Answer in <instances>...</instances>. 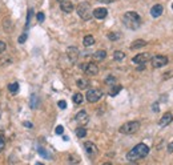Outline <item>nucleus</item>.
<instances>
[{
    "mask_svg": "<svg viewBox=\"0 0 173 165\" xmlns=\"http://www.w3.org/2000/svg\"><path fill=\"white\" fill-rule=\"evenodd\" d=\"M76 136L79 139H83V137H85L87 136V129L84 128V127H79L76 129Z\"/></svg>",
    "mask_w": 173,
    "mask_h": 165,
    "instance_id": "4be33fe9",
    "label": "nucleus"
},
{
    "mask_svg": "<svg viewBox=\"0 0 173 165\" xmlns=\"http://www.w3.org/2000/svg\"><path fill=\"white\" fill-rule=\"evenodd\" d=\"M173 76V71H170V72H166V73H164V76H163V79L164 80H166V79H169V77H172Z\"/></svg>",
    "mask_w": 173,
    "mask_h": 165,
    "instance_id": "e433bc0d",
    "label": "nucleus"
},
{
    "mask_svg": "<svg viewBox=\"0 0 173 165\" xmlns=\"http://www.w3.org/2000/svg\"><path fill=\"white\" fill-rule=\"evenodd\" d=\"M77 14L83 20H89L92 16V11H91V4L87 2H83L77 5Z\"/></svg>",
    "mask_w": 173,
    "mask_h": 165,
    "instance_id": "7ed1b4c3",
    "label": "nucleus"
},
{
    "mask_svg": "<svg viewBox=\"0 0 173 165\" xmlns=\"http://www.w3.org/2000/svg\"><path fill=\"white\" fill-rule=\"evenodd\" d=\"M144 69H145V64L138 65V68H137V71H144Z\"/></svg>",
    "mask_w": 173,
    "mask_h": 165,
    "instance_id": "a19ab883",
    "label": "nucleus"
},
{
    "mask_svg": "<svg viewBox=\"0 0 173 165\" xmlns=\"http://www.w3.org/2000/svg\"><path fill=\"white\" fill-rule=\"evenodd\" d=\"M101 96H103V93L100 92L99 89H88L85 97L88 100V103H97V101L101 99Z\"/></svg>",
    "mask_w": 173,
    "mask_h": 165,
    "instance_id": "423d86ee",
    "label": "nucleus"
},
{
    "mask_svg": "<svg viewBox=\"0 0 173 165\" xmlns=\"http://www.w3.org/2000/svg\"><path fill=\"white\" fill-rule=\"evenodd\" d=\"M72 100H73L75 104H83V100H84V97H83V95L79 92V93H75L73 96H72Z\"/></svg>",
    "mask_w": 173,
    "mask_h": 165,
    "instance_id": "aec40b11",
    "label": "nucleus"
},
{
    "mask_svg": "<svg viewBox=\"0 0 173 165\" xmlns=\"http://www.w3.org/2000/svg\"><path fill=\"white\" fill-rule=\"evenodd\" d=\"M79 55H80V52L76 47H68V49H67V56H68L71 63H76L79 60Z\"/></svg>",
    "mask_w": 173,
    "mask_h": 165,
    "instance_id": "9b49d317",
    "label": "nucleus"
},
{
    "mask_svg": "<svg viewBox=\"0 0 173 165\" xmlns=\"http://www.w3.org/2000/svg\"><path fill=\"white\" fill-rule=\"evenodd\" d=\"M107 15H108V9L107 8H104V7H100V8H96L92 12V16L93 18H96L99 20H103L107 18Z\"/></svg>",
    "mask_w": 173,
    "mask_h": 165,
    "instance_id": "f8f14e48",
    "label": "nucleus"
},
{
    "mask_svg": "<svg viewBox=\"0 0 173 165\" xmlns=\"http://www.w3.org/2000/svg\"><path fill=\"white\" fill-rule=\"evenodd\" d=\"M92 58L95 61H103V60H105V58H107V52H105L104 49H99L93 53Z\"/></svg>",
    "mask_w": 173,
    "mask_h": 165,
    "instance_id": "dca6fc26",
    "label": "nucleus"
},
{
    "mask_svg": "<svg viewBox=\"0 0 173 165\" xmlns=\"http://www.w3.org/2000/svg\"><path fill=\"white\" fill-rule=\"evenodd\" d=\"M172 121H173V115L170 112H166V113L163 115V117L160 118L159 125H160V127H166V125H169Z\"/></svg>",
    "mask_w": 173,
    "mask_h": 165,
    "instance_id": "ddd939ff",
    "label": "nucleus"
},
{
    "mask_svg": "<svg viewBox=\"0 0 173 165\" xmlns=\"http://www.w3.org/2000/svg\"><path fill=\"white\" fill-rule=\"evenodd\" d=\"M147 45V41L145 40H141V39H137V40H135L132 44H131V49H138V48H143Z\"/></svg>",
    "mask_w": 173,
    "mask_h": 165,
    "instance_id": "f3484780",
    "label": "nucleus"
},
{
    "mask_svg": "<svg viewBox=\"0 0 173 165\" xmlns=\"http://www.w3.org/2000/svg\"><path fill=\"white\" fill-rule=\"evenodd\" d=\"M172 8H173V4H172Z\"/></svg>",
    "mask_w": 173,
    "mask_h": 165,
    "instance_id": "49530a36",
    "label": "nucleus"
},
{
    "mask_svg": "<svg viewBox=\"0 0 173 165\" xmlns=\"http://www.w3.org/2000/svg\"><path fill=\"white\" fill-rule=\"evenodd\" d=\"M83 44H84V47H91V45L95 44V37L92 35H87L83 39Z\"/></svg>",
    "mask_w": 173,
    "mask_h": 165,
    "instance_id": "a211bd4d",
    "label": "nucleus"
},
{
    "mask_svg": "<svg viewBox=\"0 0 173 165\" xmlns=\"http://www.w3.org/2000/svg\"><path fill=\"white\" fill-rule=\"evenodd\" d=\"M37 152H39V155H41L44 158H51V156H49V153L44 149V148H41V146H39L37 148Z\"/></svg>",
    "mask_w": 173,
    "mask_h": 165,
    "instance_id": "393cba45",
    "label": "nucleus"
},
{
    "mask_svg": "<svg viewBox=\"0 0 173 165\" xmlns=\"http://www.w3.org/2000/svg\"><path fill=\"white\" fill-rule=\"evenodd\" d=\"M55 132H56V135H63L64 128L61 127V125H59V127H56V129H55Z\"/></svg>",
    "mask_w": 173,
    "mask_h": 165,
    "instance_id": "f704fd0d",
    "label": "nucleus"
},
{
    "mask_svg": "<svg viewBox=\"0 0 173 165\" xmlns=\"http://www.w3.org/2000/svg\"><path fill=\"white\" fill-rule=\"evenodd\" d=\"M75 120H76L77 124L80 125V127H85V125L88 124V121H89V116H88L87 111H80V112H77Z\"/></svg>",
    "mask_w": 173,
    "mask_h": 165,
    "instance_id": "6e6552de",
    "label": "nucleus"
},
{
    "mask_svg": "<svg viewBox=\"0 0 173 165\" xmlns=\"http://www.w3.org/2000/svg\"><path fill=\"white\" fill-rule=\"evenodd\" d=\"M138 128H140V123L138 121H129V123H125L122 127H120V133L122 135H133L136 133Z\"/></svg>",
    "mask_w": 173,
    "mask_h": 165,
    "instance_id": "20e7f679",
    "label": "nucleus"
},
{
    "mask_svg": "<svg viewBox=\"0 0 173 165\" xmlns=\"http://www.w3.org/2000/svg\"><path fill=\"white\" fill-rule=\"evenodd\" d=\"M164 12V7L161 4H154L152 8H150V15L152 18H160Z\"/></svg>",
    "mask_w": 173,
    "mask_h": 165,
    "instance_id": "2eb2a0df",
    "label": "nucleus"
},
{
    "mask_svg": "<svg viewBox=\"0 0 173 165\" xmlns=\"http://www.w3.org/2000/svg\"><path fill=\"white\" fill-rule=\"evenodd\" d=\"M103 165H112V164H109V162H105V164H103Z\"/></svg>",
    "mask_w": 173,
    "mask_h": 165,
    "instance_id": "c03bdc74",
    "label": "nucleus"
},
{
    "mask_svg": "<svg viewBox=\"0 0 173 165\" xmlns=\"http://www.w3.org/2000/svg\"><path fill=\"white\" fill-rule=\"evenodd\" d=\"M81 69L85 72V75L88 76H96L99 73V67L97 64H95V63H88L85 65H81Z\"/></svg>",
    "mask_w": 173,
    "mask_h": 165,
    "instance_id": "0eeeda50",
    "label": "nucleus"
},
{
    "mask_svg": "<svg viewBox=\"0 0 173 165\" xmlns=\"http://www.w3.org/2000/svg\"><path fill=\"white\" fill-rule=\"evenodd\" d=\"M30 107L32 108V109H35V108L37 107V96H36V95H32V96H31V103H30Z\"/></svg>",
    "mask_w": 173,
    "mask_h": 165,
    "instance_id": "a878e982",
    "label": "nucleus"
},
{
    "mask_svg": "<svg viewBox=\"0 0 173 165\" xmlns=\"http://www.w3.org/2000/svg\"><path fill=\"white\" fill-rule=\"evenodd\" d=\"M36 165H44V164H41V162H36Z\"/></svg>",
    "mask_w": 173,
    "mask_h": 165,
    "instance_id": "a18cd8bd",
    "label": "nucleus"
},
{
    "mask_svg": "<svg viewBox=\"0 0 173 165\" xmlns=\"http://www.w3.org/2000/svg\"><path fill=\"white\" fill-rule=\"evenodd\" d=\"M105 84H107V85H116V77L115 76H108L107 79H105Z\"/></svg>",
    "mask_w": 173,
    "mask_h": 165,
    "instance_id": "bb28decb",
    "label": "nucleus"
},
{
    "mask_svg": "<svg viewBox=\"0 0 173 165\" xmlns=\"http://www.w3.org/2000/svg\"><path fill=\"white\" fill-rule=\"evenodd\" d=\"M119 37H120V33H115V32L108 33V39H109V40H112V41L119 40Z\"/></svg>",
    "mask_w": 173,
    "mask_h": 165,
    "instance_id": "cd10ccee",
    "label": "nucleus"
},
{
    "mask_svg": "<svg viewBox=\"0 0 173 165\" xmlns=\"http://www.w3.org/2000/svg\"><path fill=\"white\" fill-rule=\"evenodd\" d=\"M68 161H69L71 164H77V162H79V161H80V158H79V157H77L76 155H71V156L68 157Z\"/></svg>",
    "mask_w": 173,
    "mask_h": 165,
    "instance_id": "c85d7f7f",
    "label": "nucleus"
},
{
    "mask_svg": "<svg viewBox=\"0 0 173 165\" xmlns=\"http://www.w3.org/2000/svg\"><path fill=\"white\" fill-rule=\"evenodd\" d=\"M121 89H122L121 85H119V84H117V85H113V88L111 89V92H109V96H116V95H119Z\"/></svg>",
    "mask_w": 173,
    "mask_h": 165,
    "instance_id": "b1692460",
    "label": "nucleus"
},
{
    "mask_svg": "<svg viewBox=\"0 0 173 165\" xmlns=\"http://www.w3.org/2000/svg\"><path fill=\"white\" fill-rule=\"evenodd\" d=\"M113 59L116 61H122L125 59V53L122 52V51H116V52L113 53Z\"/></svg>",
    "mask_w": 173,
    "mask_h": 165,
    "instance_id": "412c9836",
    "label": "nucleus"
},
{
    "mask_svg": "<svg viewBox=\"0 0 173 165\" xmlns=\"http://www.w3.org/2000/svg\"><path fill=\"white\" fill-rule=\"evenodd\" d=\"M8 91H9V92L12 93V95H16V93L19 92V84L16 83V81L8 84Z\"/></svg>",
    "mask_w": 173,
    "mask_h": 165,
    "instance_id": "6ab92c4d",
    "label": "nucleus"
},
{
    "mask_svg": "<svg viewBox=\"0 0 173 165\" xmlns=\"http://www.w3.org/2000/svg\"><path fill=\"white\" fill-rule=\"evenodd\" d=\"M60 8H61V11L63 12H65V14H71L72 11H73V4H72L69 0H61L60 2Z\"/></svg>",
    "mask_w": 173,
    "mask_h": 165,
    "instance_id": "4468645a",
    "label": "nucleus"
},
{
    "mask_svg": "<svg viewBox=\"0 0 173 165\" xmlns=\"http://www.w3.org/2000/svg\"><path fill=\"white\" fill-rule=\"evenodd\" d=\"M122 24L132 31H136L137 28H140V25H141V18L137 12L129 11V12H125L122 15Z\"/></svg>",
    "mask_w": 173,
    "mask_h": 165,
    "instance_id": "f257e3e1",
    "label": "nucleus"
},
{
    "mask_svg": "<svg viewBox=\"0 0 173 165\" xmlns=\"http://www.w3.org/2000/svg\"><path fill=\"white\" fill-rule=\"evenodd\" d=\"M153 111H159V104H157V103L153 105Z\"/></svg>",
    "mask_w": 173,
    "mask_h": 165,
    "instance_id": "37998d69",
    "label": "nucleus"
},
{
    "mask_svg": "<svg viewBox=\"0 0 173 165\" xmlns=\"http://www.w3.org/2000/svg\"><path fill=\"white\" fill-rule=\"evenodd\" d=\"M25 40H27V33H23V35H20V37H19V43H20V44H23V43H25Z\"/></svg>",
    "mask_w": 173,
    "mask_h": 165,
    "instance_id": "c9c22d12",
    "label": "nucleus"
},
{
    "mask_svg": "<svg viewBox=\"0 0 173 165\" xmlns=\"http://www.w3.org/2000/svg\"><path fill=\"white\" fill-rule=\"evenodd\" d=\"M36 19H37L39 23H43V21H44V14H43V12H39V14L36 15Z\"/></svg>",
    "mask_w": 173,
    "mask_h": 165,
    "instance_id": "473e14b6",
    "label": "nucleus"
},
{
    "mask_svg": "<svg viewBox=\"0 0 173 165\" xmlns=\"http://www.w3.org/2000/svg\"><path fill=\"white\" fill-rule=\"evenodd\" d=\"M152 59V56H150V53H148V52H144V53H138V55H136L135 58L132 59V61L135 63V64H137V65H141V64H145L148 60H150Z\"/></svg>",
    "mask_w": 173,
    "mask_h": 165,
    "instance_id": "1a4fd4ad",
    "label": "nucleus"
},
{
    "mask_svg": "<svg viewBox=\"0 0 173 165\" xmlns=\"http://www.w3.org/2000/svg\"><path fill=\"white\" fill-rule=\"evenodd\" d=\"M32 14H33V9L31 8L28 11V18H27V23H25V28H28L30 27V21H31V18H32Z\"/></svg>",
    "mask_w": 173,
    "mask_h": 165,
    "instance_id": "2f4dec72",
    "label": "nucleus"
},
{
    "mask_svg": "<svg viewBox=\"0 0 173 165\" xmlns=\"http://www.w3.org/2000/svg\"><path fill=\"white\" fill-rule=\"evenodd\" d=\"M168 153H173V141L168 145Z\"/></svg>",
    "mask_w": 173,
    "mask_h": 165,
    "instance_id": "58836bf2",
    "label": "nucleus"
},
{
    "mask_svg": "<svg viewBox=\"0 0 173 165\" xmlns=\"http://www.w3.org/2000/svg\"><path fill=\"white\" fill-rule=\"evenodd\" d=\"M4 148H5V137L3 135H0V153L4 151Z\"/></svg>",
    "mask_w": 173,
    "mask_h": 165,
    "instance_id": "7c9ffc66",
    "label": "nucleus"
},
{
    "mask_svg": "<svg viewBox=\"0 0 173 165\" xmlns=\"http://www.w3.org/2000/svg\"><path fill=\"white\" fill-rule=\"evenodd\" d=\"M97 2H100V3H113L115 0H97Z\"/></svg>",
    "mask_w": 173,
    "mask_h": 165,
    "instance_id": "ea45409f",
    "label": "nucleus"
},
{
    "mask_svg": "<svg viewBox=\"0 0 173 165\" xmlns=\"http://www.w3.org/2000/svg\"><path fill=\"white\" fill-rule=\"evenodd\" d=\"M148 153H149L148 145H145L144 143H140L128 152L127 158L129 161H137V160H140V158H144L145 156H148Z\"/></svg>",
    "mask_w": 173,
    "mask_h": 165,
    "instance_id": "f03ea898",
    "label": "nucleus"
},
{
    "mask_svg": "<svg viewBox=\"0 0 173 165\" xmlns=\"http://www.w3.org/2000/svg\"><path fill=\"white\" fill-rule=\"evenodd\" d=\"M5 49H7V44L4 41H0V53H3Z\"/></svg>",
    "mask_w": 173,
    "mask_h": 165,
    "instance_id": "72a5a7b5",
    "label": "nucleus"
},
{
    "mask_svg": "<svg viewBox=\"0 0 173 165\" xmlns=\"http://www.w3.org/2000/svg\"><path fill=\"white\" fill-rule=\"evenodd\" d=\"M76 84H77V87H79L80 89H85V88H88V85H89L88 80H85V79H79Z\"/></svg>",
    "mask_w": 173,
    "mask_h": 165,
    "instance_id": "5701e85b",
    "label": "nucleus"
},
{
    "mask_svg": "<svg viewBox=\"0 0 173 165\" xmlns=\"http://www.w3.org/2000/svg\"><path fill=\"white\" fill-rule=\"evenodd\" d=\"M12 63V60H11V58H0V65H8Z\"/></svg>",
    "mask_w": 173,
    "mask_h": 165,
    "instance_id": "c756f323",
    "label": "nucleus"
},
{
    "mask_svg": "<svg viewBox=\"0 0 173 165\" xmlns=\"http://www.w3.org/2000/svg\"><path fill=\"white\" fill-rule=\"evenodd\" d=\"M168 58L166 56H164V55H157V56H153L152 59H150V63H152V67L153 68H161V67H164V65H166L168 64Z\"/></svg>",
    "mask_w": 173,
    "mask_h": 165,
    "instance_id": "39448f33",
    "label": "nucleus"
},
{
    "mask_svg": "<svg viewBox=\"0 0 173 165\" xmlns=\"http://www.w3.org/2000/svg\"><path fill=\"white\" fill-rule=\"evenodd\" d=\"M59 108H61V109H65V108H67V104H65L64 100H60L59 101Z\"/></svg>",
    "mask_w": 173,
    "mask_h": 165,
    "instance_id": "4c0bfd02",
    "label": "nucleus"
},
{
    "mask_svg": "<svg viewBox=\"0 0 173 165\" xmlns=\"http://www.w3.org/2000/svg\"><path fill=\"white\" fill-rule=\"evenodd\" d=\"M84 149L87 152V155L89 157H95L99 153V149H97V146L95 145L93 143H91V141H87V143H84Z\"/></svg>",
    "mask_w": 173,
    "mask_h": 165,
    "instance_id": "9d476101",
    "label": "nucleus"
},
{
    "mask_svg": "<svg viewBox=\"0 0 173 165\" xmlns=\"http://www.w3.org/2000/svg\"><path fill=\"white\" fill-rule=\"evenodd\" d=\"M24 125H25V127H28V128H32V123H30V121H25Z\"/></svg>",
    "mask_w": 173,
    "mask_h": 165,
    "instance_id": "79ce46f5",
    "label": "nucleus"
}]
</instances>
